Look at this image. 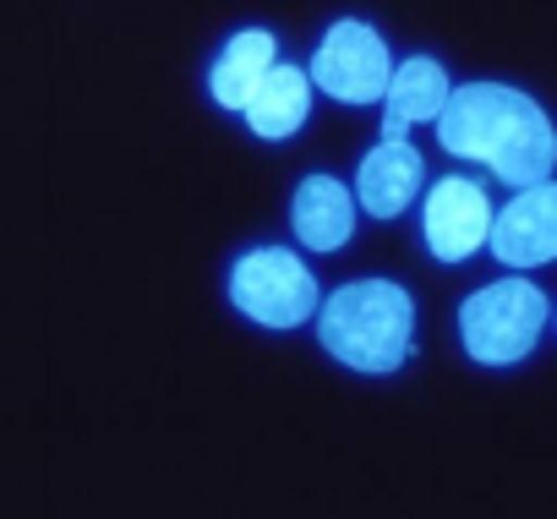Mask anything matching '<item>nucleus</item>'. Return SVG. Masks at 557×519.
Returning a JSON list of instances; mask_svg holds the SVG:
<instances>
[{
	"instance_id": "f257e3e1",
	"label": "nucleus",
	"mask_w": 557,
	"mask_h": 519,
	"mask_svg": "<svg viewBox=\"0 0 557 519\" xmlns=\"http://www.w3.org/2000/svg\"><path fill=\"white\" fill-rule=\"evenodd\" d=\"M437 143L459 159L486 164L492 175H503L519 191L546 186L552 159H557L546 110L530 94L503 88V83L448 88V104L437 110Z\"/></svg>"
},
{
	"instance_id": "f03ea898",
	"label": "nucleus",
	"mask_w": 557,
	"mask_h": 519,
	"mask_svg": "<svg viewBox=\"0 0 557 519\" xmlns=\"http://www.w3.org/2000/svg\"><path fill=\"white\" fill-rule=\"evenodd\" d=\"M416 307L399 285L361 280L323 301V345L356 372H394L410 356Z\"/></svg>"
},
{
	"instance_id": "7ed1b4c3",
	"label": "nucleus",
	"mask_w": 557,
	"mask_h": 519,
	"mask_svg": "<svg viewBox=\"0 0 557 519\" xmlns=\"http://www.w3.org/2000/svg\"><path fill=\"white\" fill-rule=\"evenodd\" d=\"M541 329H546V296L530 280H497V285L475 291L459 312L465 350L486 367H508V361L530 356Z\"/></svg>"
},
{
	"instance_id": "20e7f679",
	"label": "nucleus",
	"mask_w": 557,
	"mask_h": 519,
	"mask_svg": "<svg viewBox=\"0 0 557 519\" xmlns=\"http://www.w3.org/2000/svg\"><path fill=\"white\" fill-rule=\"evenodd\" d=\"M230 296L262 329H296V323H307L318 312L312 269L301 263L296 251H278V246H262V251L240 257L235 274H230Z\"/></svg>"
},
{
	"instance_id": "39448f33",
	"label": "nucleus",
	"mask_w": 557,
	"mask_h": 519,
	"mask_svg": "<svg viewBox=\"0 0 557 519\" xmlns=\"http://www.w3.org/2000/svg\"><path fill=\"white\" fill-rule=\"evenodd\" d=\"M394 77V61H388V45L383 34H372L367 23H334L323 50L312 55V72L307 83H318L323 94L345 99V104H372L383 99Z\"/></svg>"
},
{
	"instance_id": "423d86ee",
	"label": "nucleus",
	"mask_w": 557,
	"mask_h": 519,
	"mask_svg": "<svg viewBox=\"0 0 557 519\" xmlns=\"http://www.w3.org/2000/svg\"><path fill=\"white\" fill-rule=\"evenodd\" d=\"M486 240H492V251L503 257L508 269H541L546 257L557 251V191L552 186L519 191L503 213H492Z\"/></svg>"
},
{
	"instance_id": "0eeeda50",
	"label": "nucleus",
	"mask_w": 557,
	"mask_h": 519,
	"mask_svg": "<svg viewBox=\"0 0 557 519\" xmlns=\"http://www.w3.org/2000/svg\"><path fill=\"white\" fill-rule=\"evenodd\" d=\"M492 230V202L475 181L465 175H448L432 186L426 197V246L443 257V263H459V257H470Z\"/></svg>"
},
{
	"instance_id": "6e6552de",
	"label": "nucleus",
	"mask_w": 557,
	"mask_h": 519,
	"mask_svg": "<svg viewBox=\"0 0 557 519\" xmlns=\"http://www.w3.org/2000/svg\"><path fill=\"white\" fill-rule=\"evenodd\" d=\"M383 99H388L383 143H405V132H410V126L437 121V110L448 104V77H443V66H437V61L416 55V61H405V66L388 77Z\"/></svg>"
},
{
	"instance_id": "1a4fd4ad",
	"label": "nucleus",
	"mask_w": 557,
	"mask_h": 519,
	"mask_svg": "<svg viewBox=\"0 0 557 519\" xmlns=\"http://www.w3.org/2000/svg\"><path fill=\"white\" fill-rule=\"evenodd\" d=\"M416 191H421V153L410 143H377L361 164V181H356L361 208L377 219H394L416 202Z\"/></svg>"
},
{
	"instance_id": "9d476101",
	"label": "nucleus",
	"mask_w": 557,
	"mask_h": 519,
	"mask_svg": "<svg viewBox=\"0 0 557 519\" xmlns=\"http://www.w3.org/2000/svg\"><path fill=\"white\" fill-rule=\"evenodd\" d=\"M290 219H296V235L312 251H339L350 240V230H356V202H350V191L334 175H307L296 186Z\"/></svg>"
},
{
	"instance_id": "9b49d317",
	"label": "nucleus",
	"mask_w": 557,
	"mask_h": 519,
	"mask_svg": "<svg viewBox=\"0 0 557 519\" xmlns=\"http://www.w3.org/2000/svg\"><path fill=\"white\" fill-rule=\"evenodd\" d=\"M307 110H312V83H307V72L301 66H273L262 83H257V94L246 99V126L257 132V137H290V132H301V121H307Z\"/></svg>"
},
{
	"instance_id": "f8f14e48",
	"label": "nucleus",
	"mask_w": 557,
	"mask_h": 519,
	"mask_svg": "<svg viewBox=\"0 0 557 519\" xmlns=\"http://www.w3.org/2000/svg\"><path fill=\"white\" fill-rule=\"evenodd\" d=\"M273 72V34H262V28H246V34H235L230 45H224V55L213 61V99L224 104V110H246V99L257 94V83Z\"/></svg>"
}]
</instances>
